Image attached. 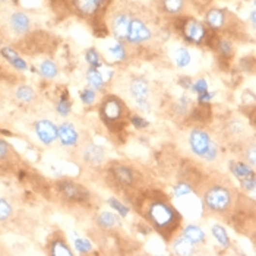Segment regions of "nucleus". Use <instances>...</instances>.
<instances>
[{
  "instance_id": "1",
  "label": "nucleus",
  "mask_w": 256,
  "mask_h": 256,
  "mask_svg": "<svg viewBox=\"0 0 256 256\" xmlns=\"http://www.w3.org/2000/svg\"><path fill=\"white\" fill-rule=\"evenodd\" d=\"M148 217L161 234H170L176 227H179L180 221L177 211L171 205L161 201H155L150 205Z\"/></svg>"
},
{
  "instance_id": "2",
  "label": "nucleus",
  "mask_w": 256,
  "mask_h": 256,
  "mask_svg": "<svg viewBox=\"0 0 256 256\" xmlns=\"http://www.w3.org/2000/svg\"><path fill=\"white\" fill-rule=\"evenodd\" d=\"M100 114L103 121L110 131L117 132L121 131V126L124 123V114H126V107L123 101L114 95H107L100 107Z\"/></svg>"
},
{
  "instance_id": "3",
  "label": "nucleus",
  "mask_w": 256,
  "mask_h": 256,
  "mask_svg": "<svg viewBox=\"0 0 256 256\" xmlns=\"http://www.w3.org/2000/svg\"><path fill=\"white\" fill-rule=\"evenodd\" d=\"M189 144L194 154L205 158L207 161H214L218 155V147L212 142L211 136L202 129H194L189 136Z\"/></svg>"
},
{
  "instance_id": "4",
  "label": "nucleus",
  "mask_w": 256,
  "mask_h": 256,
  "mask_svg": "<svg viewBox=\"0 0 256 256\" xmlns=\"http://www.w3.org/2000/svg\"><path fill=\"white\" fill-rule=\"evenodd\" d=\"M233 202L231 192L224 186H212L205 192L204 204L212 212H224Z\"/></svg>"
},
{
  "instance_id": "5",
  "label": "nucleus",
  "mask_w": 256,
  "mask_h": 256,
  "mask_svg": "<svg viewBox=\"0 0 256 256\" xmlns=\"http://www.w3.org/2000/svg\"><path fill=\"white\" fill-rule=\"evenodd\" d=\"M181 34L184 37V40L190 44H204L208 40V32L204 24H201L199 21L194 19V18H187L183 21L181 25Z\"/></svg>"
},
{
  "instance_id": "6",
  "label": "nucleus",
  "mask_w": 256,
  "mask_h": 256,
  "mask_svg": "<svg viewBox=\"0 0 256 256\" xmlns=\"http://www.w3.org/2000/svg\"><path fill=\"white\" fill-rule=\"evenodd\" d=\"M129 91H131V95L135 100V103H136V105H138L139 110L151 111V101H150L151 90H150V84H148L147 79H144V78H135L131 82Z\"/></svg>"
},
{
  "instance_id": "7",
  "label": "nucleus",
  "mask_w": 256,
  "mask_h": 256,
  "mask_svg": "<svg viewBox=\"0 0 256 256\" xmlns=\"http://www.w3.org/2000/svg\"><path fill=\"white\" fill-rule=\"evenodd\" d=\"M152 37V32L150 27L139 18H131L129 28H127V35L126 41H129L131 44H142L150 41Z\"/></svg>"
},
{
  "instance_id": "8",
  "label": "nucleus",
  "mask_w": 256,
  "mask_h": 256,
  "mask_svg": "<svg viewBox=\"0 0 256 256\" xmlns=\"http://www.w3.org/2000/svg\"><path fill=\"white\" fill-rule=\"evenodd\" d=\"M59 192L61 194V196L66 201L71 202H85L90 198V194L87 187L74 183V181H61L59 183Z\"/></svg>"
},
{
  "instance_id": "9",
  "label": "nucleus",
  "mask_w": 256,
  "mask_h": 256,
  "mask_svg": "<svg viewBox=\"0 0 256 256\" xmlns=\"http://www.w3.org/2000/svg\"><path fill=\"white\" fill-rule=\"evenodd\" d=\"M35 134L43 144L50 145L57 138V126L50 120H40L35 123Z\"/></svg>"
},
{
  "instance_id": "10",
  "label": "nucleus",
  "mask_w": 256,
  "mask_h": 256,
  "mask_svg": "<svg viewBox=\"0 0 256 256\" xmlns=\"http://www.w3.org/2000/svg\"><path fill=\"white\" fill-rule=\"evenodd\" d=\"M57 135L60 138L61 145L65 147H76L78 141H79V135L78 131L75 129V126L69 121L60 124V127H57Z\"/></svg>"
},
{
  "instance_id": "11",
  "label": "nucleus",
  "mask_w": 256,
  "mask_h": 256,
  "mask_svg": "<svg viewBox=\"0 0 256 256\" xmlns=\"http://www.w3.org/2000/svg\"><path fill=\"white\" fill-rule=\"evenodd\" d=\"M131 15L120 12L117 15H114L113 21H111V31L114 34V37L119 41H124L126 35H127V28H129V22H131Z\"/></svg>"
},
{
  "instance_id": "12",
  "label": "nucleus",
  "mask_w": 256,
  "mask_h": 256,
  "mask_svg": "<svg viewBox=\"0 0 256 256\" xmlns=\"http://www.w3.org/2000/svg\"><path fill=\"white\" fill-rule=\"evenodd\" d=\"M9 25L12 28V31L18 35H22L25 32L30 31L31 28V19L27 14L24 12H14L9 16Z\"/></svg>"
},
{
  "instance_id": "13",
  "label": "nucleus",
  "mask_w": 256,
  "mask_h": 256,
  "mask_svg": "<svg viewBox=\"0 0 256 256\" xmlns=\"http://www.w3.org/2000/svg\"><path fill=\"white\" fill-rule=\"evenodd\" d=\"M111 176L114 177L116 181H119L123 186H131L135 181V174L132 168L121 166V164H117L111 168Z\"/></svg>"
},
{
  "instance_id": "14",
  "label": "nucleus",
  "mask_w": 256,
  "mask_h": 256,
  "mask_svg": "<svg viewBox=\"0 0 256 256\" xmlns=\"http://www.w3.org/2000/svg\"><path fill=\"white\" fill-rule=\"evenodd\" d=\"M205 22L214 31L221 30L226 25V12L221 9H211L205 16Z\"/></svg>"
},
{
  "instance_id": "15",
  "label": "nucleus",
  "mask_w": 256,
  "mask_h": 256,
  "mask_svg": "<svg viewBox=\"0 0 256 256\" xmlns=\"http://www.w3.org/2000/svg\"><path fill=\"white\" fill-rule=\"evenodd\" d=\"M104 154H105V152H104V148H103V147H100V145H90V147L85 150L84 158H85L87 163L97 166V164L103 163Z\"/></svg>"
},
{
  "instance_id": "16",
  "label": "nucleus",
  "mask_w": 256,
  "mask_h": 256,
  "mask_svg": "<svg viewBox=\"0 0 256 256\" xmlns=\"http://www.w3.org/2000/svg\"><path fill=\"white\" fill-rule=\"evenodd\" d=\"M183 236L194 244H202L205 243V233L196 227V226H187L183 231Z\"/></svg>"
},
{
  "instance_id": "17",
  "label": "nucleus",
  "mask_w": 256,
  "mask_h": 256,
  "mask_svg": "<svg viewBox=\"0 0 256 256\" xmlns=\"http://www.w3.org/2000/svg\"><path fill=\"white\" fill-rule=\"evenodd\" d=\"M100 3L97 0H75V8L78 12L84 15H94L100 9Z\"/></svg>"
},
{
  "instance_id": "18",
  "label": "nucleus",
  "mask_w": 256,
  "mask_h": 256,
  "mask_svg": "<svg viewBox=\"0 0 256 256\" xmlns=\"http://www.w3.org/2000/svg\"><path fill=\"white\" fill-rule=\"evenodd\" d=\"M174 250L176 253L179 255H183V256H187V255H194L195 253V249H194V243H190L183 234L179 236L176 240H174Z\"/></svg>"
},
{
  "instance_id": "19",
  "label": "nucleus",
  "mask_w": 256,
  "mask_h": 256,
  "mask_svg": "<svg viewBox=\"0 0 256 256\" xmlns=\"http://www.w3.org/2000/svg\"><path fill=\"white\" fill-rule=\"evenodd\" d=\"M97 223L101 228H113L116 227L117 224H120V220H119V215L113 214V212H101L97 218Z\"/></svg>"
},
{
  "instance_id": "20",
  "label": "nucleus",
  "mask_w": 256,
  "mask_h": 256,
  "mask_svg": "<svg viewBox=\"0 0 256 256\" xmlns=\"http://www.w3.org/2000/svg\"><path fill=\"white\" fill-rule=\"evenodd\" d=\"M38 71H40V75L44 76L45 79H53L59 74V69L56 66V63L53 60H50V59H47V60H44V61L40 63Z\"/></svg>"
},
{
  "instance_id": "21",
  "label": "nucleus",
  "mask_w": 256,
  "mask_h": 256,
  "mask_svg": "<svg viewBox=\"0 0 256 256\" xmlns=\"http://www.w3.org/2000/svg\"><path fill=\"white\" fill-rule=\"evenodd\" d=\"M50 255H53V256H61V255L71 256L72 250L69 249V246L65 243L63 239H56L50 244Z\"/></svg>"
},
{
  "instance_id": "22",
  "label": "nucleus",
  "mask_w": 256,
  "mask_h": 256,
  "mask_svg": "<svg viewBox=\"0 0 256 256\" xmlns=\"http://www.w3.org/2000/svg\"><path fill=\"white\" fill-rule=\"evenodd\" d=\"M87 81L95 91H100L104 88V79L98 72V68H92V66L90 68V71L87 72Z\"/></svg>"
},
{
  "instance_id": "23",
  "label": "nucleus",
  "mask_w": 256,
  "mask_h": 256,
  "mask_svg": "<svg viewBox=\"0 0 256 256\" xmlns=\"http://www.w3.org/2000/svg\"><path fill=\"white\" fill-rule=\"evenodd\" d=\"M214 47H215V50L218 51V54H220L223 59H231V57H233V54H234L233 44H231L228 40L221 38V40H218V41H217V44H215Z\"/></svg>"
},
{
  "instance_id": "24",
  "label": "nucleus",
  "mask_w": 256,
  "mask_h": 256,
  "mask_svg": "<svg viewBox=\"0 0 256 256\" xmlns=\"http://www.w3.org/2000/svg\"><path fill=\"white\" fill-rule=\"evenodd\" d=\"M15 95H16V98H18L21 103H25V104L34 101V98H35V92H34V90H32L31 87H28V85H22V87H19V88L16 90Z\"/></svg>"
},
{
  "instance_id": "25",
  "label": "nucleus",
  "mask_w": 256,
  "mask_h": 256,
  "mask_svg": "<svg viewBox=\"0 0 256 256\" xmlns=\"http://www.w3.org/2000/svg\"><path fill=\"white\" fill-rule=\"evenodd\" d=\"M231 171L236 177L239 179H243V177H247L250 174H253V170L250 168V164H246V163H231Z\"/></svg>"
},
{
  "instance_id": "26",
  "label": "nucleus",
  "mask_w": 256,
  "mask_h": 256,
  "mask_svg": "<svg viewBox=\"0 0 256 256\" xmlns=\"http://www.w3.org/2000/svg\"><path fill=\"white\" fill-rule=\"evenodd\" d=\"M71 107H72V103L69 100V95H68V91H63V94L60 95V100L57 103V113L60 116H68L71 113Z\"/></svg>"
},
{
  "instance_id": "27",
  "label": "nucleus",
  "mask_w": 256,
  "mask_h": 256,
  "mask_svg": "<svg viewBox=\"0 0 256 256\" xmlns=\"http://www.w3.org/2000/svg\"><path fill=\"white\" fill-rule=\"evenodd\" d=\"M184 2L183 0H163V6L164 11L170 15H177L181 12Z\"/></svg>"
},
{
  "instance_id": "28",
  "label": "nucleus",
  "mask_w": 256,
  "mask_h": 256,
  "mask_svg": "<svg viewBox=\"0 0 256 256\" xmlns=\"http://www.w3.org/2000/svg\"><path fill=\"white\" fill-rule=\"evenodd\" d=\"M212 234L215 237V240L223 246V247H228L230 246V237L227 236V231L224 230V227L221 226H214L212 227Z\"/></svg>"
},
{
  "instance_id": "29",
  "label": "nucleus",
  "mask_w": 256,
  "mask_h": 256,
  "mask_svg": "<svg viewBox=\"0 0 256 256\" xmlns=\"http://www.w3.org/2000/svg\"><path fill=\"white\" fill-rule=\"evenodd\" d=\"M176 63H177L179 68H184V66L189 65V63H190V53H189L187 48H184V47L177 48V51H176Z\"/></svg>"
},
{
  "instance_id": "30",
  "label": "nucleus",
  "mask_w": 256,
  "mask_h": 256,
  "mask_svg": "<svg viewBox=\"0 0 256 256\" xmlns=\"http://www.w3.org/2000/svg\"><path fill=\"white\" fill-rule=\"evenodd\" d=\"M190 107H192V101H190L187 97H181V98H179L177 103L174 104V111H176L177 114H180V116H184V114L189 113Z\"/></svg>"
},
{
  "instance_id": "31",
  "label": "nucleus",
  "mask_w": 256,
  "mask_h": 256,
  "mask_svg": "<svg viewBox=\"0 0 256 256\" xmlns=\"http://www.w3.org/2000/svg\"><path fill=\"white\" fill-rule=\"evenodd\" d=\"M85 59H87V61L90 63L92 68H100L103 65L101 57H100V54H98V51L95 48H88L87 53H85Z\"/></svg>"
},
{
  "instance_id": "32",
  "label": "nucleus",
  "mask_w": 256,
  "mask_h": 256,
  "mask_svg": "<svg viewBox=\"0 0 256 256\" xmlns=\"http://www.w3.org/2000/svg\"><path fill=\"white\" fill-rule=\"evenodd\" d=\"M12 205L6 199H0V221H8L12 217Z\"/></svg>"
},
{
  "instance_id": "33",
  "label": "nucleus",
  "mask_w": 256,
  "mask_h": 256,
  "mask_svg": "<svg viewBox=\"0 0 256 256\" xmlns=\"http://www.w3.org/2000/svg\"><path fill=\"white\" fill-rule=\"evenodd\" d=\"M110 53L113 54V57L116 59V60H126V57H127V54H126V48L123 47V44H121V41H119L117 44H114L111 48H110Z\"/></svg>"
},
{
  "instance_id": "34",
  "label": "nucleus",
  "mask_w": 256,
  "mask_h": 256,
  "mask_svg": "<svg viewBox=\"0 0 256 256\" xmlns=\"http://www.w3.org/2000/svg\"><path fill=\"white\" fill-rule=\"evenodd\" d=\"M95 98H97L95 90H90V88H87V90L81 91V101H82L84 104L90 105V104H92V103L95 101Z\"/></svg>"
},
{
  "instance_id": "35",
  "label": "nucleus",
  "mask_w": 256,
  "mask_h": 256,
  "mask_svg": "<svg viewBox=\"0 0 256 256\" xmlns=\"http://www.w3.org/2000/svg\"><path fill=\"white\" fill-rule=\"evenodd\" d=\"M75 247L79 253H90L92 250V244L87 239H75Z\"/></svg>"
},
{
  "instance_id": "36",
  "label": "nucleus",
  "mask_w": 256,
  "mask_h": 256,
  "mask_svg": "<svg viewBox=\"0 0 256 256\" xmlns=\"http://www.w3.org/2000/svg\"><path fill=\"white\" fill-rule=\"evenodd\" d=\"M108 204H110V207L113 208V210H116L121 217H127V214H129V208H127V207H124L121 202H119L117 199H110L108 201Z\"/></svg>"
},
{
  "instance_id": "37",
  "label": "nucleus",
  "mask_w": 256,
  "mask_h": 256,
  "mask_svg": "<svg viewBox=\"0 0 256 256\" xmlns=\"http://www.w3.org/2000/svg\"><path fill=\"white\" fill-rule=\"evenodd\" d=\"M189 194H192V186L187 184V183H184V181L179 183L174 187V195L176 196H184V195H189Z\"/></svg>"
},
{
  "instance_id": "38",
  "label": "nucleus",
  "mask_w": 256,
  "mask_h": 256,
  "mask_svg": "<svg viewBox=\"0 0 256 256\" xmlns=\"http://www.w3.org/2000/svg\"><path fill=\"white\" fill-rule=\"evenodd\" d=\"M192 90H194L198 95L199 94H204V92H207L208 91V84H207V81L205 79H198L195 84H192V87H190Z\"/></svg>"
},
{
  "instance_id": "39",
  "label": "nucleus",
  "mask_w": 256,
  "mask_h": 256,
  "mask_svg": "<svg viewBox=\"0 0 256 256\" xmlns=\"http://www.w3.org/2000/svg\"><path fill=\"white\" fill-rule=\"evenodd\" d=\"M131 123L136 127V129H145V127L150 126L148 120H145V119L141 117V116H132V117H131Z\"/></svg>"
},
{
  "instance_id": "40",
  "label": "nucleus",
  "mask_w": 256,
  "mask_h": 256,
  "mask_svg": "<svg viewBox=\"0 0 256 256\" xmlns=\"http://www.w3.org/2000/svg\"><path fill=\"white\" fill-rule=\"evenodd\" d=\"M0 54H2L8 61H12L14 59L18 57L16 50H14L12 47H2V48H0Z\"/></svg>"
},
{
  "instance_id": "41",
  "label": "nucleus",
  "mask_w": 256,
  "mask_h": 256,
  "mask_svg": "<svg viewBox=\"0 0 256 256\" xmlns=\"http://www.w3.org/2000/svg\"><path fill=\"white\" fill-rule=\"evenodd\" d=\"M11 155V147L5 139H0V161L6 160Z\"/></svg>"
},
{
  "instance_id": "42",
  "label": "nucleus",
  "mask_w": 256,
  "mask_h": 256,
  "mask_svg": "<svg viewBox=\"0 0 256 256\" xmlns=\"http://www.w3.org/2000/svg\"><path fill=\"white\" fill-rule=\"evenodd\" d=\"M240 181H241V187L244 190H253L255 189V173L247 177L240 179Z\"/></svg>"
},
{
  "instance_id": "43",
  "label": "nucleus",
  "mask_w": 256,
  "mask_h": 256,
  "mask_svg": "<svg viewBox=\"0 0 256 256\" xmlns=\"http://www.w3.org/2000/svg\"><path fill=\"white\" fill-rule=\"evenodd\" d=\"M9 63H11V65H12L15 69H18V71H27V68H28V66H27V61L22 60L19 56H18L16 59H14L12 61H9Z\"/></svg>"
},
{
  "instance_id": "44",
  "label": "nucleus",
  "mask_w": 256,
  "mask_h": 256,
  "mask_svg": "<svg viewBox=\"0 0 256 256\" xmlns=\"http://www.w3.org/2000/svg\"><path fill=\"white\" fill-rule=\"evenodd\" d=\"M214 92H204V94H199V97H198V101H199V104H208V101H211L212 98H214Z\"/></svg>"
},
{
  "instance_id": "45",
  "label": "nucleus",
  "mask_w": 256,
  "mask_h": 256,
  "mask_svg": "<svg viewBox=\"0 0 256 256\" xmlns=\"http://www.w3.org/2000/svg\"><path fill=\"white\" fill-rule=\"evenodd\" d=\"M179 85H180L181 88H184V90H189V88L192 87V81H190V78L183 76V78L179 79Z\"/></svg>"
},
{
  "instance_id": "46",
  "label": "nucleus",
  "mask_w": 256,
  "mask_h": 256,
  "mask_svg": "<svg viewBox=\"0 0 256 256\" xmlns=\"http://www.w3.org/2000/svg\"><path fill=\"white\" fill-rule=\"evenodd\" d=\"M250 21H252V25H255V12H252V15H250Z\"/></svg>"
}]
</instances>
